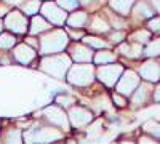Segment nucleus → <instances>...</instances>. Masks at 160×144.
Segmentation results:
<instances>
[{"mask_svg":"<svg viewBox=\"0 0 160 144\" xmlns=\"http://www.w3.org/2000/svg\"><path fill=\"white\" fill-rule=\"evenodd\" d=\"M69 45V34L62 29H51L43 32L38 40V51L40 55H56L62 53Z\"/></svg>","mask_w":160,"mask_h":144,"instance_id":"f257e3e1","label":"nucleus"},{"mask_svg":"<svg viewBox=\"0 0 160 144\" xmlns=\"http://www.w3.org/2000/svg\"><path fill=\"white\" fill-rule=\"evenodd\" d=\"M72 66V59L66 53H56V55H45L43 59L40 61L38 69L45 72L47 75L62 80L68 75L69 67Z\"/></svg>","mask_w":160,"mask_h":144,"instance_id":"f03ea898","label":"nucleus"},{"mask_svg":"<svg viewBox=\"0 0 160 144\" xmlns=\"http://www.w3.org/2000/svg\"><path fill=\"white\" fill-rule=\"evenodd\" d=\"M95 75H96V71L90 62H77L75 66L69 67L66 80L72 87L83 88V87H90L95 82Z\"/></svg>","mask_w":160,"mask_h":144,"instance_id":"7ed1b4c3","label":"nucleus"},{"mask_svg":"<svg viewBox=\"0 0 160 144\" xmlns=\"http://www.w3.org/2000/svg\"><path fill=\"white\" fill-rule=\"evenodd\" d=\"M64 135L55 127H38V128H31L29 132H26L22 135L24 141L29 142H53L62 139Z\"/></svg>","mask_w":160,"mask_h":144,"instance_id":"20e7f679","label":"nucleus"},{"mask_svg":"<svg viewBox=\"0 0 160 144\" xmlns=\"http://www.w3.org/2000/svg\"><path fill=\"white\" fill-rule=\"evenodd\" d=\"M3 26L13 34H26L29 32V19L21 10L8 11L3 19Z\"/></svg>","mask_w":160,"mask_h":144,"instance_id":"39448f33","label":"nucleus"},{"mask_svg":"<svg viewBox=\"0 0 160 144\" xmlns=\"http://www.w3.org/2000/svg\"><path fill=\"white\" fill-rule=\"evenodd\" d=\"M122 72H123V66H122V64L109 62V64H102V66L98 67L96 77H98V80L101 83H104L108 88H112L118 82Z\"/></svg>","mask_w":160,"mask_h":144,"instance_id":"423d86ee","label":"nucleus"},{"mask_svg":"<svg viewBox=\"0 0 160 144\" xmlns=\"http://www.w3.org/2000/svg\"><path fill=\"white\" fill-rule=\"evenodd\" d=\"M40 13H42V16L51 24V26H62L68 19V13L66 10H62L58 3H53L50 0L40 7Z\"/></svg>","mask_w":160,"mask_h":144,"instance_id":"0eeeda50","label":"nucleus"},{"mask_svg":"<svg viewBox=\"0 0 160 144\" xmlns=\"http://www.w3.org/2000/svg\"><path fill=\"white\" fill-rule=\"evenodd\" d=\"M43 117L45 120L50 122L53 127H58L61 130H64V132H68V130L71 128V122H69V117L68 114H66L59 106H48L43 109Z\"/></svg>","mask_w":160,"mask_h":144,"instance_id":"6e6552de","label":"nucleus"},{"mask_svg":"<svg viewBox=\"0 0 160 144\" xmlns=\"http://www.w3.org/2000/svg\"><path fill=\"white\" fill-rule=\"evenodd\" d=\"M139 80L141 78H139V75L135 71H123L122 75H120V78H118V82L115 83L117 93L123 95V96H131V93L141 83Z\"/></svg>","mask_w":160,"mask_h":144,"instance_id":"1a4fd4ad","label":"nucleus"},{"mask_svg":"<svg viewBox=\"0 0 160 144\" xmlns=\"http://www.w3.org/2000/svg\"><path fill=\"white\" fill-rule=\"evenodd\" d=\"M68 117H69L71 125L75 127V128H83V127H87V125H90L93 122V114L88 109L82 107V106L71 107Z\"/></svg>","mask_w":160,"mask_h":144,"instance_id":"9d476101","label":"nucleus"},{"mask_svg":"<svg viewBox=\"0 0 160 144\" xmlns=\"http://www.w3.org/2000/svg\"><path fill=\"white\" fill-rule=\"evenodd\" d=\"M69 56L75 62H91L93 50L85 43H72L69 47Z\"/></svg>","mask_w":160,"mask_h":144,"instance_id":"9b49d317","label":"nucleus"},{"mask_svg":"<svg viewBox=\"0 0 160 144\" xmlns=\"http://www.w3.org/2000/svg\"><path fill=\"white\" fill-rule=\"evenodd\" d=\"M13 58H15L16 62L19 64H29L32 62L35 58H37V53H35V48H32L29 43H19V45H15V50H13Z\"/></svg>","mask_w":160,"mask_h":144,"instance_id":"f8f14e48","label":"nucleus"},{"mask_svg":"<svg viewBox=\"0 0 160 144\" xmlns=\"http://www.w3.org/2000/svg\"><path fill=\"white\" fill-rule=\"evenodd\" d=\"M151 96H152V88H151V85L149 83H139L138 85V88L131 93V106L133 107H141V106H144V104H148L149 102V99H151Z\"/></svg>","mask_w":160,"mask_h":144,"instance_id":"ddd939ff","label":"nucleus"},{"mask_svg":"<svg viewBox=\"0 0 160 144\" xmlns=\"http://www.w3.org/2000/svg\"><path fill=\"white\" fill-rule=\"evenodd\" d=\"M139 77H142L144 80H148V82H157L160 78V66H158V62H155L154 59L146 61L139 67Z\"/></svg>","mask_w":160,"mask_h":144,"instance_id":"4468645a","label":"nucleus"},{"mask_svg":"<svg viewBox=\"0 0 160 144\" xmlns=\"http://www.w3.org/2000/svg\"><path fill=\"white\" fill-rule=\"evenodd\" d=\"M88 13L87 11H82V10H74L71 15L66 19V24L72 29H82L88 24Z\"/></svg>","mask_w":160,"mask_h":144,"instance_id":"2eb2a0df","label":"nucleus"},{"mask_svg":"<svg viewBox=\"0 0 160 144\" xmlns=\"http://www.w3.org/2000/svg\"><path fill=\"white\" fill-rule=\"evenodd\" d=\"M50 29H51V24L43 16H37V15L32 16V21L29 22V34L31 35H40Z\"/></svg>","mask_w":160,"mask_h":144,"instance_id":"dca6fc26","label":"nucleus"},{"mask_svg":"<svg viewBox=\"0 0 160 144\" xmlns=\"http://www.w3.org/2000/svg\"><path fill=\"white\" fill-rule=\"evenodd\" d=\"M136 0H109V7L120 16H128L131 8L135 7Z\"/></svg>","mask_w":160,"mask_h":144,"instance_id":"f3484780","label":"nucleus"},{"mask_svg":"<svg viewBox=\"0 0 160 144\" xmlns=\"http://www.w3.org/2000/svg\"><path fill=\"white\" fill-rule=\"evenodd\" d=\"M88 26H90V31L91 32H95V34H106V32H109L111 29V24L102 19V16L96 15V16H93L91 19H88Z\"/></svg>","mask_w":160,"mask_h":144,"instance_id":"a211bd4d","label":"nucleus"},{"mask_svg":"<svg viewBox=\"0 0 160 144\" xmlns=\"http://www.w3.org/2000/svg\"><path fill=\"white\" fill-rule=\"evenodd\" d=\"M133 15H135L136 19H148V18H152L155 15V10L148 2H138V3H135Z\"/></svg>","mask_w":160,"mask_h":144,"instance_id":"6ab92c4d","label":"nucleus"},{"mask_svg":"<svg viewBox=\"0 0 160 144\" xmlns=\"http://www.w3.org/2000/svg\"><path fill=\"white\" fill-rule=\"evenodd\" d=\"M115 59H117L115 53H112V51H109V50H104V48H101L98 53L93 56V61H95V64H98V66L109 64V62H115Z\"/></svg>","mask_w":160,"mask_h":144,"instance_id":"aec40b11","label":"nucleus"},{"mask_svg":"<svg viewBox=\"0 0 160 144\" xmlns=\"http://www.w3.org/2000/svg\"><path fill=\"white\" fill-rule=\"evenodd\" d=\"M40 7H42V2L40 0H24V2L19 5L21 11L26 16H34L40 11Z\"/></svg>","mask_w":160,"mask_h":144,"instance_id":"412c9836","label":"nucleus"},{"mask_svg":"<svg viewBox=\"0 0 160 144\" xmlns=\"http://www.w3.org/2000/svg\"><path fill=\"white\" fill-rule=\"evenodd\" d=\"M120 51L128 58H138L142 55V47H141V43H136V42L133 45L123 43V45H120Z\"/></svg>","mask_w":160,"mask_h":144,"instance_id":"4be33fe9","label":"nucleus"},{"mask_svg":"<svg viewBox=\"0 0 160 144\" xmlns=\"http://www.w3.org/2000/svg\"><path fill=\"white\" fill-rule=\"evenodd\" d=\"M16 45V37L13 32H0V50H13Z\"/></svg>","mask_w":160,"mask_h":144,"instance_id":"5701e85b","label":"nucleus"},{"mask_svg":"<svg viewBox=\"0 0 160 144\" xmlns=\"http://www.w3.org/2000/svg\"><path fill=\"white\" fill-rule=\"evenodd\" d=\"M82 40H83V43L88 45L90 48H96V50L106 48V47L109 45L106 40H102V38H99V37H96V35H83Z\"/></svg>","mask_w":160,"mask_h":144,"instance_id":"b1692460","label":"nucleus"},{"mask_svg":"<svg viewBox=\"0 0 160 144\" xmlns=\"http://www.w3.org/2000/svg\"><path fill=\"white\" fill-rule=\"evenodd\" d=\"M3 141L5 142H22V133L18 128H10L3 135Z\"/></svg>","mask_w":160,"mask_h":144,"instance_id":"393cba45","label":"nucleus"},{"mask_svg":"<svg viewBox=\"0 0 160 144\" xmlns=\"http://www.w3.org/2000/svg\"><path fill=\"white\" fill-rule=\"evenodd\" d=\"M131 40L136 43H149L151 40V31H136L135 34L131 35Z\"/></svg>","mask_w":160,"mask_h":144,"instance_id":"a878e982","label":"nucleus"},{"mask_svg":"<svg viewBox=\"0 0 160 144\" xmlns=\"http://www.w3.org/2000/svg\"><path fill=\"white\" fill-rule=\"evenodd\" d=\"M55 101H56V104H59L61 107H71L72 104H75V98L72 95H68V93H62V95L56 96Z\"/></svg>","mask_w":160,"mask_h":144,"instance_id":"bb28decb","label":"nucleus"},{"mask_svg":"<svg viewBox=\"0 0 160 144\" xmlns=\"http://www.w3.org/2000/svg\"><path fill=\"white\" fill-rule=\"evenodd\" d=\"M56 3L66 11H74V10H77L80 7L78 0H56Z\"/></svg>","mask_w":160,"mask_h":144,"instance_id":"cd10ccee","label":"nucleus"},{"mask_svg":"<svg viewBox=\"0 0 160 144\" xmlns=\"http://www.w3.org/2000/svg\"><path fill=\"white\" fill-rule=\"evenodd\" d=\"M144 55H146V56H149V58L160 55V38H158V40L151 42V43L148 45V48L144 50Z\"/></svg>","mask_w":160,"mask_h":144,"instance_id":"c85d7f7f","label":"nucleus"},{"mask_svg":"<svg viewBox=\"0 0 160 144\" xmlns=\"http://www.w3.org/2000/svg\"><path fill=\"white\" fill-rule=\"evenodd\" d=\"M148 27H149V31H151V32L158 34V32H160V18H158V16H154L152 19H149Z\"/></svg>","mask_w":160,"mask_h":144,"instance_id":"c756f323","label":"nucleus"},{"mask_svg":"<svg viewBox=\"0 0 160 144\" xmlns=\"http://www.w3.org/2000/svg\"><path fill=\"white\" fill-rule=\"evenodd\" d=\"M112 101L117 107H125L127 106V96L120 95V93H114L112 95Z\"/></svg>","mask_w":160,"mask_h":144,"instance_id":"7c9ffc66","label":"nucleus"},{"mask_svg":"<svg viewBox=\"0 0 160 144\" xmlns=\"http://www.w3.org/2000/svg\"><path fill=\"white\" fill-rule=\"evenodd\" d=\"M122 38H125V32H112L111 35H109V40L112 42V43H120L122 42Z\"/></svg>","mask_w":160,"mask_h":144,"instance_id":"2f4dec72","label":"nucleus"},{"mask_svg":"<svg viewBox=\"0 0 160 144\" xmlns=\"http://www.w3.org/2000/svg\"><path fill=\"white\" fill-rule=\"evenodd\" d=\"M148 128H152V130H148V132L151 133V135H154V138H158L160 139V125L158 123H149L148 125Z\"/></svg>","mask_w":160,"mask_h":144,"instance_id":"473e14b6","label":"nucleus"},{"mask_svg":"<svg viewBox=\"0 0 160 144\" xmlns=\"http://www.w3.org/2000/svg\"><path fill=\"white\" fill-rule=\"evenodd\" d=\"M120 16V15H118ZM118 16H114V15H111V22H112V26H114V29H120V27H125V21H120V18Z\"/></svg>","mask_w":160,"mask_h":144,"instance_id":"72a5a7b5","label":"nucleus"},{"mask_svg":"<svg viewBox=\"0 0 160 144\" xmlns=\"http://www.w3.org/2000/svg\"><path fill=\"white\" fill-rule=\"evenodd\" d=\"M152 99H154V101H157V102H160V85L152 91Z\"/></svg>","mask_w":160,"mask_h":144,"instance_id":"f704fd0d","label":"nucleus"},{"mask_svg":"<svg viewBox=\"0 0 160 144\" xmlns=\"http://www.w3.org/2000/svg\"><path fill=\"white\" fill-rule=\"evenodd\" d=\"M83 38V32H80V31H71L69 32V38Z\"/></svg>","mask_w":160,"mask_h":144,"instance_id":"c9c22d12","label":"nucleus"},{"mask_svg":"<svg viewBox=\"0 0 160 144\" xmlns=\"http://www.w3.org/2000/svg\"><path fill=\"white\" fill-rule=\"evenodd\" d=\"M3 2L10 7V5H13V7H19L22 2H24V0H3Z\"/></svg>","mask_w":160,"mask_h":144,"instance_id":"e433bc0d","label":"nucleus"},{"mask_svg":"<svg viewBox=\"0 0 160 144\" xmlns=\"http://www.w3.org/2000/svg\"><path fill=\"white\" fill-rule=\"evenodd\" d=\"M26 43H29V45H32L34 48H38V40H35L34 37H29L28 40H26Z\"/></svg>","mask_w":160,"mask_h":144,"instance_id":"4c0bfd02","label":"nucleus"},{"mask_svg":"<svg viewBox=\"0 0 160 144\" xmlns=\"http://www.w3.org/2000/svg\"><path fill=\"white\" fill-rule=\"evenodd\" d=\"M139 141H142V142H155V138H148V136H142V138H139Z\"/></svg>","mask_w":160,"mask_h":144,"instance_id":"58836bf2","label":"nucleus"},{"mask_svg":"<svg viewBox=\"0 0 160 144\" xmlns=\"http://www.w3.org/2000/svg\"><path fill=\"white\" fill-rule=\"evenodd\" d=\"M80 2V5H90V3H93L95 0H78Z\"/></svg>","mask_w":160,"mask_h":144,"instance_id":"ea45409f","label":"nucleus"},{"mask_svg":"<svg viewBox=\"0 0 160 144\" xmlns=\"http://www.w3.org/2000/svg\"><path fill=\"white\" fill-rule=\"evenodd\" d=\"M3 27H5V26H3V21H2V19H0V32H2V31H3Z\"/></svg>","mask_w":160,"mask_h":144,"instance_id":"a19ab883","label":"nucleus"},{"mask_svg":"<svg viewBox=\"0 0 160 144\" xmlns=\"http://www.w3.org/2000/svg\"><path fill=\"white\" fill-rule=\"evenodd\" d=\"M45 2H47V0H45Z\"/></svg>","mask_w":160,"mask_h":144,"instance_id":"79ce46f5","label":"nucleus"}]
</instances>
